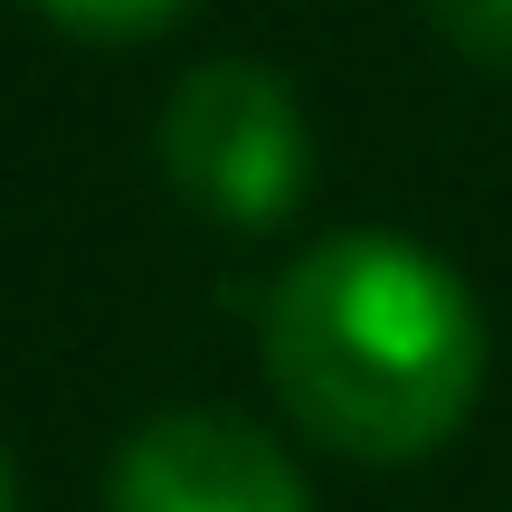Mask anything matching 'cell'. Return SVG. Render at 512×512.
Returning <instances> with one entry per match:
<instances>
[{"label": "cell", "mask_w": 512, "mask_h": 512, "mask_svg": "<svg viewBox=\"0 0 512 512\" xmlns=\"http://www.w3.org/2000/svg\"><path fill=\"white\" fill-rule=\"evenodd\" d=\"M266 380L332 456H437L484 389V304L437 247L399 228H342L275 275Z\"/></svg>", "instance_id": "obj_1"}, {"label": "cell", "mask_w": 512, "mask_h": 512, "mask_svg": "<svg viewBox=\"0 0 512 512\" xmlns=\"http://www.w3.org/2000/svg\"><path fill=\"white\" fill-rule=\"evenodd\" d=\"M152 152H162L171 190H181L200 219H219V228L294 219V200H304V181H313L304 95L275 67H256V57H200V67L171 86Z\"/></svg>", "instance_id": "obj_2"}, {"label": "cell", "mask_w": 512, "mask_h": 512, "mask_svg": "<svg viewBox=\"0 0 512 512\" xmlns=\"http://www.w3.org/2000/svg\"><path fill=\"white\" fill-rule=\"evenodd\" d=\"M105 512H313L304 465L238 408H162L114 446Z\"/></svg>", "instance_id": "obj_3"}, {"label": "cell", "mask_w": 512, "mask_h": 512, "mask_svg": "<svg viewBox=\"0 0 512 512\" xmlns=\"http://www.w3.org/2000/svg\"><path fill=\"white\" fill-rule=\"evenodd\" d=\"M418 10H427V29H437L456 57L512 76V0H418Z\"/></svg>", "instance_id": "obj_4"}, {"label": "cell", "mask_w": 512, "mask_h": 512, "mask_svg": "<svg viewBox=\"0 0 512 512\" xmlns=\"http://www.w3.org/2000/svg\"><path fill=\"white\" fill-rule=\"evenodd\" d=\"M38 10H48L57 29H76V38H105V48H124V38L171 29L190 0H38Z\"/></svg>", "instance_id": "obj_5"}, {"label": "cell", "mask_w": 512, "mask_h": 512, "mask_svg": "<svg viewBox=\"0 0 512 512\" xmlns=\"http://www.w3.org/2000/svg\"><path fill=\"white\" fill-rule=\"evenodd\" d=\"M0 512H19V475H10V446H0Z\"/></svg>", "instance_id": "obj_6"}]
</instances>
